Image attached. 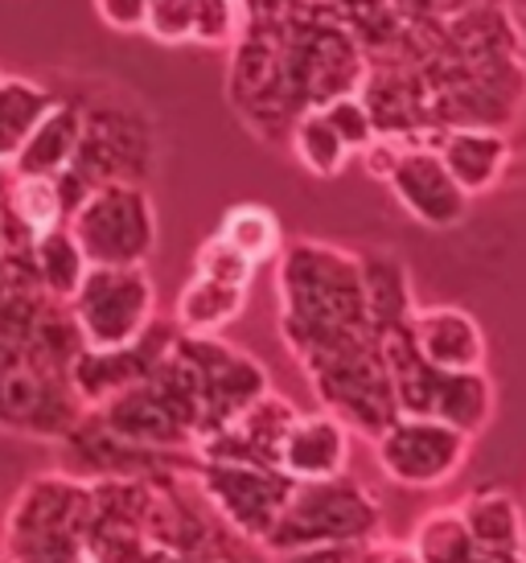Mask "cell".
<instances>
[{
    "label": "cell",
    "instance_id": "6da1fadb",
    "mask_svg": "<svg viewBox=\"0 0 526 563\" xmlns=\"http://www.w3.org/2000/svg\"><path fill=\"white\" fill-rule=\"evenodd\" d=\"M276 305L280 333L313 387L350 371V362L362 366L383 354L366 305L362 255L354 251L317 239L284 243L276 267Z\"/></svg>",
    "mask_w": 526,
    "mask_h": 563
},
{
    "label": "cell",
    "instance_id": "7a4b0ae2",
    "mask_svg": "<svg viewBox=\"0 0 526 563\" xmlns=\"http://www.w3.org/2000/svg\"><path fill=\"white\" fill-rule=\"evenodd\" d=\"M383 534V501L358 477H321L293 482L276 527L267 531L263 551L313 548V543H371Z\"/></svg>",
    "mask_w": 526,
    "mask_h": 563
},
{
    "label": "cell",
    "instance_id": "3957f363",
    "mask_svg": "<svg viewBox=\"0 0 526 563\" xmlns=\"http://www.w3.org/2000/svg\"><path fill=\"white\" fill-rule=\"evenodd\" d=\"M83 260L95 267H136L156 251V206L140 181L111 177L91 186L66 214Z\"/></svg>",
    "mask_w": 526,
    "mask_h": 563
},
{
    "label": "cell",
    "instance_id": "277c9868",
    "mask_svg": "<svg viewBox=\"0 0 526 563\" xmlns=\"http://www.w3.org/2000/svg\"><path fill=\"white\" fill-rule=\"evenodd\" d=\"M383 362H387L391 391H395V407L412 411V416H436V420L457 423L461 432L478 437L485 432V423L494 420V383L485 371L473 375H449L436 371L412 350L407 325L387 329L383 338Z\"/></svg>",
    "mask_w": 526,
    "mask_h": 563
},
{
    "label": "cell",
    "instance_id": "5b68a950",
    "mask_svg": "<svg viewBox=\"0 0 526 563\" xmlns=\"http://www.w3.org/2000/svg\"><path fill=\"white\" fill-rule=\"evenodd\" d=\"M70 325L83 350H124L156 321V284L149 267H87L75 288Z\"/></svg>",
    "mask_w": 526,
    "mask_h": 563
},
{
    "label": "cell",
    "instance_id": "8992f818",
    "mask_svg": "<svg viewBox=\"0 0 526 563\" xmlns=\"http://www.w3.org/2000/svg\"><path fill=\"white\" fill-rule=\"evenodd\" d=\"M371 444L387 482L403 489H440L464 470L473 437L449 420L399 411Z\"/></svg>",
    "mask_w": 526,
    "mask_h": 563
},
{
    "label": "cell",
    "instance_id": "52a82bcc",
    "mask_svg": "<svg viewBox=\"0 0 526 563\" xmlns=\"http://www.w3.org/2000/svg\"><path fill=\"white\" fill-rule=\"evenodd\" d=\"M194 485L201 489L206 506L215 510L227 527L263 543L267 531L276 527L280 510L288 501L293 477L280 473L276 465H251V461H201L194 465Z\"/></svg>",
    "mask_w": 526,
    "mask_h": 563
},
{
    "label": "cell",
    "instance_id": "ba28073f",
    "mask_svg": "<svg viewBox=\"0 0 526 563\" xmlns=\"http://www.w3.org/2000/svg\"><path fill=\"white\" fill-rule=\"evenodd\" d=\"M383 181L391 186L395 202L428 231H452L469 214V194L452 181V173L445 169L440 153L428 141L403 136L399 157Z\"/></svg>",
    "mask_w": 526,
    "mask_h": 563
},
{
    "label": "cell",
    "instance_id": "9c48e42d",
    "mask_svg": "<svg viewBox=\"0 0 526 563\" xmlns=\"http://www.w3.org/2000/svg\"><path fill=\"white\" fill-rule=\"evenodd\" d=\"M407 338H412V350L436 371H449V375L485 371V329L461 305L416 309L407 321Z\"/></svg>",
    "mask_w": 526,
    "mask_h": 563
},
{
    "label": "cell",
    "instance_id": "30bf717a",
    "mask_svg": "<svg viewBox=\"0 0 526 563\" xmlns=\"http://www.w3.org/2000/svg\"><path fill=\"white\" fill-rule=\"evenodd\" d=\"M350 423L333 411H296L280 440V473L293 482H321L350 470Z\"/></svg>",
    "mask_w": 526,
    "mask_h": 563
},
{
    "label": "cell",
    "instance_id": "8fae6325",
    "mask_svg": "<svg viewBox=\"0 0 526 563\" xmlns=\"http://www.w3.org/2000/svg\"><path fill=\"white\" fill-rule=\"evenodd\" d=\"M440 153L445 169L452 173V181L469 194V198H481L502 181V173L511 165V141L497 132L494 124H452L440 128L432 141H428Z\"/></svg>",
    "mask_w": 526,
    "mask_h": 563
},
{
    "label": "cell",
    "instance_id": "7c38bea8",
    "mask_svg": "<svg viewBox=\"0 0 526 563\" xmlns=\"http://www.w3.org/2000/svg\"><path fill=\"white\" fill-rule=\"evenodd\" d=\"M83 128H87V115L75 108V103H63L54 99V108L37 120L21 153L13 157V173L21 177H63L78 157V144H83Z\"/></svg>",
    "mask_w": 526,
    "mask_h": 563
},
{
    "label": "cell",
    "instance_id": "4fadbf2b",
    "mask_svg": "<svg viewBox=\"0 0 526 563\" xmlns=\"http://www.w3.org/2000/svg\"><path fill=\"white\" fill-rule=\"evenodd\" d=\"M457 515L481 551H502V555L526 551V506L511 489L481 485L457 501Z\"/></svg>",
    "mask_w": 526,
    "mask_h": 563
},
{
    "label": "cell",
    "instance_id": "5bb4252c",
    "mask_svg": "<svg viewBox=\"0 0 526 563\" xmlns=\"http://www.w3.org/2000/svg\"><path fill=\"white\" fill-rule=\"evenodd\" d=\"M251 288L234 280H218L206 272H194L189 284L177 292L173 305V325L177 333H222V329L239 321V313L248 309Z\"/></svg>",
    "mask_w": 526,
    "mask_h": 563
},
{
    "label": "cell",
    "instance_id": "9a60e30c",
    "mask_svg": "<svg viewBox=\"0 0 526 563\" xmlns=\"http://www.w3.org/2000/svg\"><path fill=\"white\" fill-rule=\"evenodd\" d=\"M54 99L58 95L25 75H0V165H13L25 136L54 108Z\"/></svg>",
    "mask_w": 526,
    "mask_h": 563
},
{
    "label": "cell",
    "instance_id": "2e32d148",
    "mask_svg": "<svg viewBox=\"0 0 526 563\" xmlns=\"http://www.w3.org/2000/svg\"><path fill=\"white\" fill-rule=\"evenodd\" d=\"M288 141H293V153L300 161V169H309L313 177L321 181H333L346 165H350V144L338 136V128L329 124L326 108H305L288 124Z\"/></svg>",
    "mask_w": 526,
    "mask_h": 563
},
{
    "label": "cell",
    "instance_id": "e0dca14e",
    "mask_svg": "<svg viewBox=\"0 0 526 563\" xmlns=\"http://www.w3.org/2000/svg\"><path fill=\"white\" fill-rule=\"evenodd\" d=\"M412 551L419 563H485L490 551H481L473 543V534L464 531L457 506H436L416 522L412 531Z\"/></svg>",
    "mask_w": 526,
    "mask_h": 563
},
{
    "label": "cell",
    "instance_id": "ac0fdd59",
    "mask_svg": "<svg viewBox=\"0 0 526 563\" xmlns=\"http://www.w3.org/2000/svg\"><path fill=\"white\" fill-rule=\"evenodd\" d=\"M218 235L227 239L239 255H248L255 267L280 260V251H284V227H280L276 210L263 202L231 206L218 222Z\"/></svg>",
    "mask_w": 526,
    "mask_h": 563
},
{
    "label": "cell",
    "instance_id": "d6986e66",
    "mask_svg": "<svg viewBox=\"0 0 526 563\" xmlns=\"http://www.w3.org/2000/svg\"><path fill=\"white\" fill-rule=\"evenodd\" d=\"M30 255H33V272H37V280L46 288L54 300H70L75 297V288L83 284V272H87V260H83V251H78L75 235H70V227H50L46 235H37L30 243Z\"/></svg>",
    "mask_w": 526,
    "mask_h": 563
},
{
    "label": "cell",
    "instance_id": "ffe728a7",
    "mask_svg": "<svg viewBox=\"0 0 526 563\" xmlns=\"http://www.w3.org/2000/svg\"><path fill=\"white\" fill-rule=\"evenodd\" d=\"M9 206H13V219L25 227L30 243L37 235H46L50 227H63L70 214L63 186L54 177H21L17 173L13 186H9Z\"/></svg>",
    "mask_w": 526,
    "mask_h": 563
},
{
    "label": "cell",
    "instance_id": "44dd1931",
    "mask_svg": "<svg viewBox=\"0 0 526 563\" xmlns=\"http://www.w3.org/2000/svg\"><path fill=\"white\" fill-rule=\"evenodd\" d=\"M248 0H189V42L194 46H234L248 33Z\"/></svg>",
    "mask_w": 526,
    "mask_h": 563
},
{
    "label": "cell",
    "instance_id": "7402d4cb",
    "mask_svg": "<svg viewBox=\"0 0 526 563\" xmlns=\"http://www.w3.org/2000/svg\"><path fill=\"white\" fill-rule=\"evenodd\" d=\"M329 115V124L338 128V136L350 144V153H362L366 144L379 136V128H374V115L371 108L362 103V95H338V99H329L321 103Z\"/></svg>",
    "mask_w": 526,
    "mask_h": 563
},
{
    "label": "cell",
    "instance_id": "603a6c76",
    "mask_svg": "<svg viewBox=\"0 0 526 563\" xmlns=\"http://www.w3.org/2000/svg\"><path fill=\"white\" fill-rule=\"evenodd\" d=\"M194 272H206V276L248 284V288H251V280H255V272H260V267L251 264L248 255H239V251H234L231 243L215 231L210 239H201L198 255H194Z\"/></svg>",
    "mask_w": 526,
    "mask_h": 563
},
{
    "label": "cell",
    "instance_id": "cb8c5ba5",
    "mask_svg": "<svg viewBox=\"0 0 526 563\" xmlns=\"http://www.w3.org/2000/svg\"><path fill=\"white\" fill-rule=\"evenodd\" d=\"M140 33L161 46H189V0H149Z\"/></svg>",
    "mask_w": 526,
    "mask_h": 563
},
{
    "label": "cell",
    "instance_id": "d4e9b609",
    "mask_svg": "<svg viewBox=\"0 0 526 563\" xmlns=\"http://www.w3.org/2000/svg\"><path fill=\"white\" fill-rule=\"evenodd\" d=\"M95 13L99 21L116 33H140L144 13H149V0H95Z\"/></svg>",
    "mask_w": 526,
    "mask_h": 563
},
{
    "label": "cell",
    "instance_id": "484cf974",
    "mask_svg": "<svg viewBox=\"0 0 526 563\" xmlns=\"http://www.w3.org/2000/svg\"><path fill=\"white\" fill-rule=\"evenodd\" d=\"M358 543H313V548L276 551L272 563H354Z\"/></svg>",
    "mask_w": 526,
    "mask_h": 563
},
{
    "label": "cell",
    "instance_id": "4316f807",
    "mask_svg": "<svg viewBox=\"0 0 526 563\" xmlns=\"http://www.w3.org/2000/svg\"><path fill=\"white\" fill-rule=\"evenodd\" d=\"M354 563H419V560L407 539H387V534H379V539H371V543H358Z\"/></svg>",
    "mask_w": 526,
    "mask_h": 563
},
{
    "label": "cell",
    "instance_id": "83f0119b",
    "mask_svg": "<svg viewBox=\"0 0 526 563\" xmlns=\"http://www.w3.org/2000/svg\"><path fill=\"white\" fill-rule=\"evenodd\" d=\"M0 563H4V560H0Z\"/></svg>",
    "mask_w": 526,
    "mask_h": 563
}]
</instances>
